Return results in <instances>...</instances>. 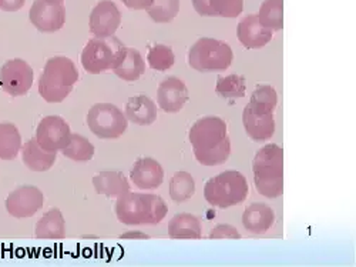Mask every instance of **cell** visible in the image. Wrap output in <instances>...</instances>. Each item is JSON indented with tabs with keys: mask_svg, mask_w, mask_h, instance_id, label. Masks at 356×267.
<instances>
[{
	"mask_svg": "<svg viewBox=\"0 0 356 267\" xmlns=\"http://www.w3.org/2000/svg\"><path fill=\"white\" fill-rule=\"evenodd\" d=\"M250 100L262 103L265 106H270L271 109L275 110L277 105H278V93L275 89L270 84H259L254 91V93L251 95Z\"/></svg>",
	"mask_w": 356,
	"mask_h": 267,
	"instance_id": "d6a6232c",
	"label": "cell"
},
{
	"mask_svg": "<svg viewBox=\"0 0 356 267\" xmlns=\"http://www.w3.org/2000/svg\"><path fill=\"white\" fill-rule=\"evenodd\" d=\"M170 197L177 201V203H183L191 199L195 193V182L194 177L184 170L177 171L170 181L168 186Z\"/></svg>",
	"mask_w": 356,
	"mask_h": 267,
	"instance_id": "83f0119b",
	"label": "cell"
},
{
	"mask_svg": "<svg viewBox=\"0 0 356 267\" xmlns=\"http://www.w3.org/2000/svg\"><path fill=\"white\" fill-rule=\"evenodd\" d=\"M70 126L60 116L43 117L36 129L38 143L44 151L51 153L62 152L70 142Z\"/></svg>",
	"mask_w": 356,
	"mask_h": 267,
	"instance_id": "8fae6325",
	"label": "cell"
},
{
	"mask_svg": "<svg viewBox=\"0 0 356 267\" xmlns=\"http://www.w3.org/2000/svg\"><path fill=\"white\" fill-rule=\"evenodd\" d=\"M32 24L42 33H54L66 23V8L63 3L51 5L46 0H35L29 12Z\"/></svg>",
	"mask_w": 356,
	"mask_h": 267,
	"instance_id": "5bb4252c",
	"label": "cell"
},
{
	"mask_svg": "<svg viewBox=\"0 0 356 267\" xmlns=\"http://www.w3.org/2000/svg\"><path fill=\"white\" fill-rule=\"evenodd\" d=\"M190 99L186 83L175 76L165 77L157 91V103L167 113H178Z\"/></svg>",
	"mask_w": 356,
	"mask_h": 267,
	"instance_id": "9a60e30c",
	"label": "cell"
},
{
	"mask_svg": "<svg viewBox=\"0 0 356 267\" xmlns=\"http://www.w3.org/2000/svg\"><path fill=\"white\" fill-rule=\"evenodd\" d=\"M47 3H51V5H60V3H63L65 0H46Z\"/></svg>",
	"mask_w": 356,
	"mask_h": 267,
	"instance_id": "74e56055",
	"label": "cell"
},
{
	"mask_svg": "<svg viewBox=\"0 0 356 267\" xmlns=\"http://www.w3.org/2000/svg\"><path fill=\"white\" fill-rule=\"evenodd\" d=\"M120 239H150V236L147 233L138 231V230H130L120 236Z\"/></svg>",
	"mask_w": 356,
	"mask_h": 267,
	"instance_id": "8d00e7d4",
	"label": "cell"
},
{
	"mask_svg": "<svg viewBox=\"0 0 356 267\" xmlns=\"http://www.w3.org/2000/svg\"><path fill=\"white\" fill-rule=\"evenodd\" d=\"M95 152L96 151H95V146L92 144V142L79 133H72L70 142L62 151L65 158H67L73 162H81V163L90 162L95 156Z\"/></svg>",
	"mask_w": 356,
	"mask_h": 267,
	"instance_id": "f1b7e54d",
	"label": "cell"
},
{
	"mask_svg": "<svg viewBox=\"0 0 356 267\" xmlns=\"http://www.w3.org/2000/svg\"><path fill=\"white\" fill-rule=\"evenodd\" d=\"M114 75L126 82H136L138 80L145 72V62L141 53L137 49L126 47V53L122 59L120 65L114 70Z\"/></svg>",
	"mask_w": 356,
	"mask_h": 267,
	"instance_id": "d4e9b609",
	"label": "cell"
},
{
	"mask_svg": "<svg viewBox=\"0 0 356 267\" xmlns=\"http://www.w3.org/2000/svg\"><path fill=\"white\" fill-rule=\"evenodd\" d=\"M210 239H234V241H238V239H241V234L232 224H217L210 233Z\"/></svg>",
	"mask_w": 356,
	"mask_h": 267,
	"instance_id": "836d02e7",
	"label": "cell"
},
{
	"mask_svg": "<svg viewBox=\"0 0 356 267\" xmlns=\"http://www.w3.org/2000/svg\"><path fill=\"white\" fill-rule=\"evenodd\" d=\"M36 237L42 241H62L66 237V222L58 209L46 212L36 224Z\"/></svg>",
	"mask_w": 356,
	"mask_h": 267,
	"instance_id": "603a6c76",
	"label": "cell"
},
{
	"mask_svg": "<svg viewBox=\"0 0 356 267\" xmlns=\"http://www.w3.org/2000/svg\"><path fill=\"white\" fill-rule=\"evenodd\" d=\"M44 203L42 190L36 186H20L6 199V211L15 219H29L35 216Z\"/></svg>",
	"mask_w": 356,
	"mask_h": 267,
	"instance_id": "7c38bea8",
	"label": "cell"
},
{
	"mask_svg": "<svg viewBox=\"0 0 356 267\" xmlns=\"http://www.w3.org/2000/svg\"><path fill=\"white\" fill-rule=\"evenodd\" d=\"M234 61L231 46L218 39L201 38L188 50V65L201 73L225 72Z\"/></svg>",
	"mask_w": 356,
	"mask_h": 267,
	"instance_id": "8992f818",
	"label": "cell"
},
{
	"mask_svg": "<svg viewBox=\"0 0 356 267\" xmlns=\"http://www.w3.org/2000/svg\"><path fill=\"white\" fill-rule=\"evenodd\" d=\"M145 12L156 23H168L180 12V0H153Z\"/></svg>",
	"mask_w": 356,
	"mask_h": 267,
	"instance_id": "4dcf8cb0",
	"label": "cell"
},
{
	"mask_svg": "<svg viewBox=\"0 0 356 267\" xmlns=\"http://www.w3.org/2000/svg\"><path fill=\"white\" fill-rule=\"evenodd\" d=\"M26 3V0H0V10L3 12H17Z\"/></svg>",
	"mask_w": 356,
	"mask_h": 267,
	"instance_id": "e575fe53",
	"label": "cell"
},
{
	"mask_svg": "<svg viewBox=\"0 0 356 267\" xmlns=\"http://www.w3.org/2000/svg\"><path fill=\"white\" fill-rule=\"evenodd\" d=\"M216 92L222 99H241L247 92L245 77L240 75L221 76L217 82Z\"/></svg>",
	"mask_w": 356,
	"mask_h": 267,
	"instance_id": "f546056e",
	"label": "cell"
},
{
	"mask_svg": "<svg viewBox=\"0 0 356 267\" xmlns=\"http://www.w3.org/2000/svg\"><path fill=\"white\" fill-rule=\"evenodd\" d=\"M188 139L194 156L202 166L224 165L231 155V139L221 117L205 116L191 126Z\"/></svg>",
	"mask_w": 356,
	"mask_h": 267,
	"instance_id": "6da1fadb",
	"label": "cell"
},
{
	"mask_svg": "<svg viewBox=\"0 0 356 267\" xmlns=\"http://www.w3.org/2000/svg\"><path fill=\"white\" fill-rule=\"evenodd\" d=\"M167 213V203L159 194L127 192L115 201V216L126 226L159 224Z\"/></svg>",
	"mask_w": 356,
	"mask_h": 267,
	"instance_id": "7a4b0ae2",
	"label": "cell"
},
{
	"mask_svg": "<svg viewBox=\"0 0 356 267\" xmlns=\"http://www.w3.org/2000/svg\"><path fill=\"white\" fill-rule=\"evenodd\" d=\"M126 114L111 103H96L87 113V126L90 132L104 140L122 137L127 128Z\"/></svg>",
	"mask_w": 356,
	"mask_h": 267,
	"instance_id": "ba28073f",
	"label": "cell"
},
{
	"mask_svg": "<svg viewBox=\"0 0 356 267\" xmlns=\"http://www.w3.org/2000/svg\"><path fill=\"white\" fill-rule=\"evenodd\" d=\"M126 5V8L133 10H145L148 6L152 5L153 0H122Z\"/></svg>",
	"mask_w": 356,
	"mask_h": 267,
	"instance_id": "d590c367",
	"label": "cell"
},
{
	"mask_svg": "<svg viewBox=\"0 0 356 267\" xmlns=\"http://www.w3.org/2000/svg\"><path fill=\"white\" fill-rule=\"evenodd\" d=\"M124 53L126 45L115 36L93 38L86 43L81 52V65L90 75L114 70L120 65Z\"/></svg>",
	"mask_w": 356,
	"mask_h": 267,
	"instance_id": "52a82bcc",
	"label": "cell"
},
{
	"mask_svg": "<svg viewBox=\"0 0 356 267\" xmlns=\"http://www.w3.org/2000/svg\"><path fill=\"white\" fill-rule=\"evenodd\" d=\"M122 23V12L111 0L99 2L88 17V27L95 38H111Z\"/></svg>",
	"mask_w": 356,
	"mask_h": 267,
	"instance_id": "4fadbf2b",
	"label": "cell"
},
{
	"mask_svg": "<svg viewBox=\"0 0 356 267\" xmlns=\"http://www.w3.org/2000/svg\"><path fill=\"white\" fill-rule=\"evenodd\" d=\"M127 121L138 126H150L157 119V105L145 95L133 96L126 103Z\"/></svg>",
	"mask_w": 356,
	"mask_h": 267,
	"instance_id": "ffe728a7",
	"label": "cell"
},
{
	"mask_svg": "<svg viewBox=\"0 0 356 267\" xmlns=\"http://www.w3.org/2000/svg\"><path fill=\"white\" fill-rule=\"evenodd\" d=\"M93 186L99 194L117 199L130 192L127 177L120 170H102L93 177Z\"/></svg>",
	"mask_w": 356,
	"mask_h": 267,
	"instance_id": "d6986e66",
	"label": "cell"
},
{
	"mask_svg": "<svg viewBox=\"0 0 356 267\" xmlns=\"http://www.w3.org/2000/svg\"><path fill=\"white\" fill-rule=\"evenodd\" d=\"M130 181L141 190L159 189L164 182V169L153 158H141L130 170Z\"/></svg>",
	"mask_w": 356,
	"mask_h": 267,
	"instance_id": "2e32d148",
	"label": "cell"
},
{
	"mask_svg": "<svg viewBox=\"0 0 356 267\" xmlns=\"http://www.w3.org/2000/svg\"><path fill=\"white\" fill-rule=\"evenodd\" d=\"M258 15L259 23L271 32L284 29V0H264Z\"/></svg>",
	"mask_w": 356,
	"mask_h": 267,
	"instance_id": "4316f807",
	"label": "cell"
},
{
	"mask_svg": "<svg viewBox=\"0 0 356 267\" xmlns=\"http://www.w3.org/2000/svg\"><path fill=\"white\" fill-rule=\"evenodd\" d=\"M194 10L204 17H238L244 10V0H191Z\"/></svg>",
	"mask_w": 356,
	"mask_h": 267,
	"instance_id": "ac0fdd59",
	"label": "cell"
},
{
	"mask_svg": "<svg viewBox=\"0 0 356 267\" xmlns=\"http://www.w3.org/2000/svg\"><path fill=\"white\" fill-rule=\"evenodd\" d=\"M274 223L275 212L268 204L264 203L250 204L243 215L244 227L254 234H262L268 231L274 226Z\"/></svg>",
	"mask_w": 356,
	"mask_h": 267,
	"instance_id": "44dd1931",
	"label": "cell"
},
{
	"mask_svg": "<svg viewBox=\"0 0 356 267\" xmlns=\"http://www.w3.org/2000/svg\"><path fill=\"white\" fill-rule=\"evenodd\" d=\"M79 72L72 59L50 57L39 77V93L47 103H60L73 92Z\"/></svg>",
	"mask_w": 356,
	"mask_h": 267,
	"instance_id": "277c9868",
	"label": "cell"
},
{
	"mask_svg": "<svg viewBox=\"0 0 356 267\" xmlns=\"http://www.w3.org/2000/svg\"><path fill=\"white\" fill-rule=\"evenodd\" d=\"M148 65L152 69L159 72H165L171 69L175 63V54L170 46L154 45L148 50Z\"/></svg>",
	"mask_w": 356,
	"mask_h": 267,
	"instance_id": "1f68e13d",
	"label": "cell"
},
{
	"mask_svg": "<svg viewBox=\"0 0 356 267\" xmlns=\"http://www.w3.org/2000/svg\"><path fill=\"white\" fill-rule=\"evenodd\" d=\"M56 155L44 151L43 147L38 143L36 137L31 139L26 142L22 147V160L26 165L27 169H31L32 171H47L56 162Z\"/></svg>",
	"mask_w": 356,
	"mask_h": 267,
	"instance_id": "7402d4cb",
	"label": "cell"
},
{
	"mask_svg": "<svg viewBox=\"0 0 356 267\" xmlns=\"http://www.w3.org/2000/svg\"><path fill=\"white\" fill-rule=\"evenodd\" d=\"M171 239H201V223L191 213H178L168 222Z\"/></svg>",
	"mask_w": 356,
	"mask_h": 267,
	"instance_id": "cb8c5ba5",
	"label": "cell"
},
{
	"mask_svg": "<svg viewBox=\"0 0 356 267\" xmlns=\"http://www.w3.org/2000/svg\"><path fill=\"white\" fill-rule=\"evenodd\" d=\"M35 73L32 66L23 59H12L0 69V83L3 91L13 96H24L33 86Z\"/></svg>",
	"mask_w": 356,
	"mask_h": 267,
	"instance_id": "30bf717a",
	"label": "cell"
},
{
	"mask_svg": "<svg viewBox=\"0 0 356 267\" xmlns=\"http://www.w3.org/2000/svg\"><path fill=\"white\" fill-rule=\"evenodd\" d=\"M22 151V136L16 125L0 123V159L13 160Z\"/></svg>",
	"mask_w": 356,
	"mask_h": 267,
	"instance_id": "484cf974",
	"label": "cell"
},
{
	"mask_svg": "<svg viewBox=\"0 0 356 267\" xmlns=\"http://www.w3.org/2000/svg\"><path fill=\"white\" fill-rule=\"evenodd\" d=\"M257 192L266 199H277L284 193V149L270 143L259 149L252 162Z\"/></svg>",
	"mask_w": 356,
	"mask_h": 267,
	"instance_id": "3957f363",
	"label": "cell"
},
{
	"mask_svg": "<svg viewBox=\"0 0 356 267\" xmlns=\"http://www.w3.org/2000/svg\"><path fill=\"white\" fill-rule=\"evenodd\" d=\"M248 194L245 176L236 170H225L205 183L204 197L210 206L228 209L243 203Z\"/></svg>",
	"mask_w": 356,
	"mask_h": 267,
	"instance_id": "5b68a950",
	"label": "cell"
},
{
	"mask_svg": "<svg viewBox=\"0 0 356 267\" xmlns=\"http://www.w3.org/2000/svg\"><path fill=\"white\" fill-rule=\"evenodd\" d=\"M273 36L274 32L259 23L258 15L245 16L236 26V38L245 49L250 50L262 49L273 40Z\"/></svg>",
	"mask_w": 356,
	"mask_h": 267,
	"instance_id": "e0dca14e",
	"label": "cell"
},
{
	"mask_svg": "<svg viewBox=\"0 0 356 267\" xmlns=\"http://www.w3.org/2000/svg\"><path fill=\"white\" fill-rule=\"evenodd\" d=\"M243 125L254 142L270 140L275 133L274 109L250 100L243 112Z\"/></svg>",
	"mask_w": 356,
	"mask_h": 267,
	"instance_id": "9c48e42d",
	"label": "cell"
}]
</instances>
